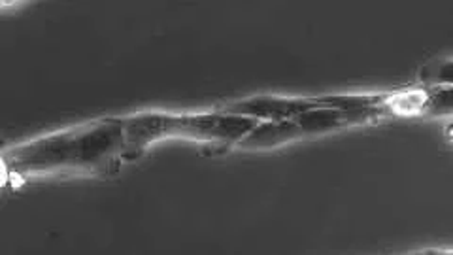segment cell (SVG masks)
Segmentation results:
<instances>
[{"label": "cell", "instance_id": "6da1fadb", "mask_svg": "<svg viewBox=\"0 0 453 255\" xmlns=\"http://www.w3.org/2000/svg\"><path fill=\"white\" fill-rule=\"evenodd\" d=\"M433 80L438 85H444V88H453V61L438 66Z\"/></svg>", "mask_w": 453, "mask_h": 255}]
</instances>
